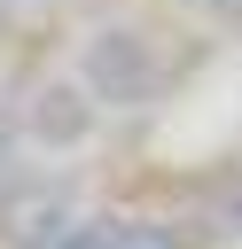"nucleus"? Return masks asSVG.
<instances>
[{"mask_svg":"<svg viewBox=\"0 0 242 249\" xmlns=\"http://www.w3.org/2000/svg\"><path fill=\"white\" fill-rule=\"evenodd\" d=\"M86 101H109V109H141L164 93V47L141 31V23H101L86 47H78V78H70Z\"/></svg>","mask_w":242,"mask_h":249,"instance_id":"1","label":"nucleus"},{"mask_svg":"<svg viewBox=\"0 0 242 249\" xmlns=\"http://www.w3.org/2000/svg\"><path fill=\"white\" fill-rule=\"evenodd\" d=\"M70 218H78V195H70L62 179H23V171H8V187H0L8 249H55Z\"/></svg>","mask_w":242,"mask_h":249,"instance_id":"2","label":"nucleus"},{"mask_svg":"<svg viewBox=\"0 0 242 249\" xmlns=\"http://www.w3.org/2000/svg\"><path fill=\"white\" fill-rule=\"evenodd\" d=\"M86 132H94V101H86L70 78H55V86H39V93H31L23 140H39V148H78Z\"/></svg>","mask_w":242,"mask_h":249,"instance_id":"3","label":"nucleus"},{"mask_svg":"<svg viewBox=\"0 0 242 249\" xmlns=\"http://www.w3.org/2000/svg\"><path fill=\"white\" fill-rule=\"evenodd\" d=\"M117 241H125V218H117V210H78L55 249H117Z\"/></svg>","mask_w":242,"mask_h":249,"instance_id":"4","label":"nucleus"},{"mask_svg":"<svg viewBox=\"0 0 242 249\" xmlns=\"http://www.w3.org/2000/svg\"><path fill=\"white\" fill-rule=\"evenodd\" d=\"M8 148H16V132H8V117H0V163H8Z\"/></svg>","mask_w":242,"mask_h":249,"instance_id":"5","label":"nucleus"},{"mask_svg":"<svg viewBox=\"0 0 242 249\" xmlns=\"http://www.w3.org/2000/svg\"><path fill=\"white\" fill-rule=\"evenodd\" d=\"M234 218H242V202H234Z\"/></svg>","mask_w":242,"mask_h":249,"instance_id":"6","label":"nucleus"}]
</instances>
